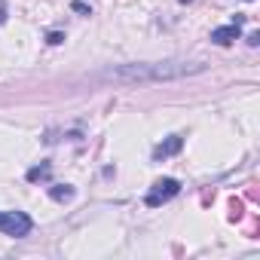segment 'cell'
<instances>
[{"instance_id": "obj_1", "label": "cell", "mask_w": 260, "mask_h": 260, "mask_svg": "<svg viewBox=\"0 0 260 260\" xmlns=\"http://www.w3.org/2000/svg\"><path fill=\"white\" fill-rule=\"evenodd\" d=\"M205 61H187V58H166V61H128V64H113L95 74L101 83H116V86H147V83H172L184 80L193 74H202Z\"/></svg>"}, {"instance_id": "obj_2", "label": "cell", "mask_w": 260, "mask_h": 260, "mask_svg": "<svg viewBox=\"0 0 260 260\" xmlns=\"http://www.w3.org/2000/svg\"><path fill=\"white\" fill-rule=\"evenodd\" d=\"M31 230H34L31 214H25V211H0V233L4 236L25 239V236H31Z\"/></svg>"}, {"instance_id": "obj_3", "label": "cell", "mask_w": 260, "mask_h": 260, "mask_svg": "<svg viewBox=\"0 0 260 260\" xmlns=\"http://www.w3.org/2000/svg\"><path fill=\"white\" fill-rule=\"evenodd\" d=\"M178 193H181V181H175V178H159V181L147 190L144 202H147V208H159V205H166L169 199H175Z\"/></svg>"}, {"instance_id": "obj_4", "label": "cell", "mask_w": 260, "mask_h": 260, "mask_svg": "<svg viewBox=\"0 0 260 260\" xmlns=\"http://www.w3.org/2000/svg\"><path fill=\"white\" fill-rule=\"evenodd\" d=\"M242 25H245V19L239 16L236 22H230V25H223V28H214V31H211V40H214L217 46H226V43H233V40H239V34H242Z\"/></svg>"}, {"instance_id": "obj_5", "label": "cell", "mask_w": 260, "mask_h": 260, "mask_svg": "<svg viewBox=\"0 0 260 260\" xmlns=\"http://www.w3.org/2000/svg\"><path fill=\"white\" fill-rule=\"evenodd\" d=\"M181 147H184V138H181V135H172V138H166L162 144H156L153 159H169V156H175Z\"/></svg>"}, {"instance_id": "obj_6", "label": "cell", "mask_w": 260, "mask_h": 260, "mask_svg": "<svg viewBox=\"0 0 260 260\" xmlns=\"http://www.w3.org/2000/svg\"><path fill=\"white\" fill-rule=\"evenodd\" d=\"M49 172H52V169H49V162L34 166V169L28 172V181H31V184H34V181H46V178H49Z\"/></svg>"}, {"instance_id": "obj_7", "label": "cell", "mask_w": 260, "mask_h": 260, "mask_svg": "<svg viewBox=\"0 0 260 260\" xmlns=\"http://www.w3.org/2000/svg\"><path fill=\"white\" fill-rule=\"evenodd\" d=\"M49 196H52L55 202H68V199H74V187H68V184H64V187H52Z\"/></svg>"}, {"instance_id": "obj_8", "label": "cell", "mask_w": 260, "mask_h": 260, "mask_svg": "<svg viewBox=\"0 0 260 260\" xmlns=\"http://www.w3.org/2000/svg\"><path fill=\"white\" fill-rule=\"evenodd\" d=\"M260 43V34H248V46H257Z\"/></svg>"}]
</instances>
